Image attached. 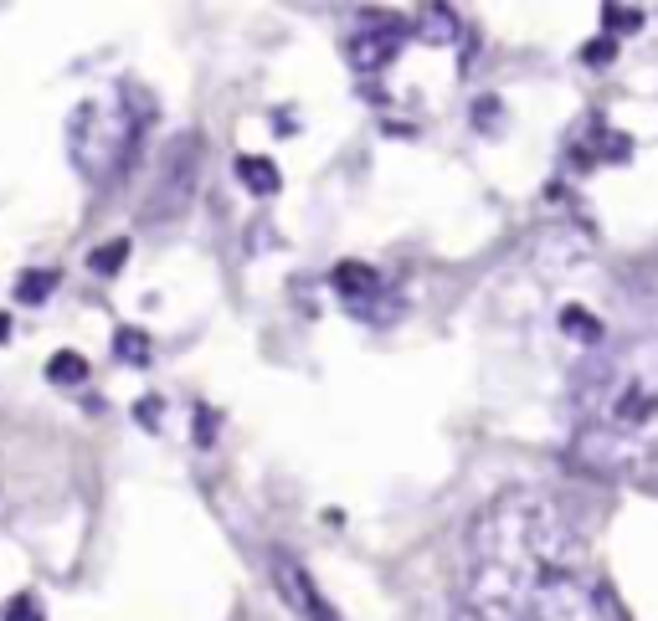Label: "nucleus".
<instances>
[{
  "label": "nucleus",
  "instance_id": "1",
  "mask_svg": "<svg viewBox=\"0 0 658 621\" xmlns=\"http://www.w3.org/2000/svg\"><path fill=\"white\" fill-rule=\"evenodd\" d=\"M458 621H618L587 529L556 493L514 489L473 519Z\"/></svg>",
  "mask_w": 658,
  "mask_h": 621
},
{
  "label": "nucleus",
  "instance_id": "2",
  "mask_svg": "<svg viewBox=\"0 0 658 621\" xmlns=\"http://www.w3.org/2000/svg\"><path fill=\"white\" fill-rule=\"evenodd\" d=\"M139 149V114L129 108L124 93L88 98L82 108H72L68 119V155L94 186H108L129 170V159Z\"/></svg>",
  "mask_w": 658,
  "mask_h": 621
},
{
  "label": "nucleus",
  "instance_id": "3",
  "mask_svg": "<svg viewBox=\"0 0 658 621\" xmlns=\"http://www.w3.org/2000/svg\"><path fill=\"white\" fill-rule=\"evenodd\" d=\"M196 175H202V145L196 134H175L170 149H165V165H160V186L149 196L145 216L149 221H175V216L190 206L196 196Z\"/></svg>",
  "mask_w": 658,
  "mask_h": 621
},
{
  "label": "nucleus",
  "instance_id": "4",
  "mask_svg": "<svg viewBox=\"0 0 658 621\" xmlns=\"http://www.w3.org/2000/svg\"><path fill=\"white\" fill-rule=\"evenodd\" d=\"M273 575H278V591H283V601L298 611L304 621H340V611L324 601V591L310 581V570L298 565V560H288V555H278L273 560Z\"/></svg>",
  "mask_w": 658,
  "mask_h": 621
},
{
  "label": "nucleus",
  "instance_id": "5",
  "mask_svg": "<svg viewBox=\"0 0 658 621\" xmlns=\"http://www.w3.org/2000/svg\"><path fill=\"white\" fill-rule=\"evenodd\" d=\"M396 47H402V27H376L350 41V57H355V67H386Z\"/></svg>",
  "mask_w": 658,
  "mask_h": 621
},
{
  "label": "nucleus",
  "instance_id": "6",
  "mask_svg": "<svg viewBox=\"0 0 658 621\" xmlns=\"http://www.w3.org/2000/svg\"><path fill=\"white\" fill-rule=\"evenodd\" d=\"M237 180H243L253 196H273V190H278V165L263 155H243L237 159Z\"/></svg>",
  "mask_w": 658,
  "mask_h": 621
},
{
  "label": "nucleus",
  "instance_id": "7",
  "mask_svg": "<svg viewBox=\"0 0 658 621\" xmlns=\"http://www.w3.org/2000/svg\"><path fill=\"white\" fill-rule=\"evenodd\" d=\"M335 288L345 293V298H371L376 293V273L365 263H340L335 267Z\"/></svg>",
  "mask_w": 658,
  "mask_h": 621
},
{
  "label": "nucleus",
  "instance_id": "8",
  "mask_svg": "<svg viewBox=\"0 0 658 621\" xmlns=\"http://www.w3.org/2000/svg\"><path fill=\"white\" fill-rule=\"evenodd\" d=\"M52 288H57L52 267H47V273H41V267H31V273H21V278H16V304H41V298H47Z\"/></svg>",
  "mask_w": 658,
  "mask_h": 621
},
{
  "label": "nucleus",
  "instance_id": "9",
  "mask_svg": "<svg viewBox=\"0 0 658 621\" xmlns=\"http://www.w3.org/2000/svg\"><path fill=\"white\" fill-rule=\"evenodd\" d=\"M47 375H52V385H82L88 381V359L72 355V349H62V355H52Z\"/></svg>",
  "mask_w": 658,
  "mask_h": 621
},
{
  "label": "nucleus",
  "instance_id": "10",
  "mask_svg": "<svg viewBox=\"0 0 658 621\" xmlns=\"http://www.w3.org/2000/svg\"><path fill=\"white\" fill-rule=\"evenodd\" d=\"M416 31H422V37L428 41H448L458 31V21H453V11H443V6H438V11H422V21H416Z\"/></svg>",
  "mask_w": 658,
  "mask_h": 621
},
{
  "label": "nucleus",
  "instance_id": "11",
  "mask_svg": "<svg viewBox=\"0 0 658 621\" xmlns=\"http://www.w3.org/2000/svg\"><path fill=\"white\" fill-rule=\"evenodd\" d=\"M114 349H119V359H129V365H149V339L139 329H119Z\"/></svg>",
  "mask_w": 658,
  "mask_h": 621
},
{
  "label": "nucleus",
  "instance_id": "12",
  "mask_svg": "<svg viewBox=\"0 0 658 621\" xmlns=\"http://www.w3.org/2000/svg\"><path fill=\"white\" fill-rule=\"evenodd\" d=\"M602 21H607V31H638L644 27V11H632V6H602Z\"/></svg>",
  "mask_w": 658,
  "mask_h": 621
},
{
  "label": "nucleus",
  "instance_id": "13",
  "mask_svg": "<svg viewBox=\"0 0 658 621\" xmlns=\"http://www.w3.org/2000/svg\"><path fill=\"white\" fill-rule=\"evenodd\" d=\"M124 257H129V241L119 237V241H108V247H98V252H94V267L108 278V273H119V267H124Z\"/></svg>",
  "mask_w": 658,
  "mask_h": 621
},
{
  "label": "nucleus",
  "instance_id": "14",
  "mask_svg": "<svg viewBox=\"0 0 658 621\" xmlns=\"http://www.w3.org/2000/svg\"><path fill=\"white\" fill-rule=\"evenodd\" d=\"M6 621H47V617H41L37 595L21 591V595H11V601H6Z\"/></svg>",
  "mask_w": 658,
  "mask_h": 621
},
{
  "label": "nucleus",
  "instance_id": "15",
  "mask_svg": "<svg viewBox=\"0 0 658 621\" xmlns=\"http://www.w3.org/2000/svg\"><path fill=\"white\" fill-rule=\"evenodd\" d=\"M566 329H571V334H581L587 344H602V324H597V318H587V314H577V308L566 314Z\"/></svg>",
  "mask_w": 658,
  "mask_h": 621
},
{
  "label": "nucleus",
  "instance_id": "16",
  "mask_svg": "<svg viewBox=\"0 0 658 621\" xmlns=\"http://www.w3.org/2000/svg\"><path fill=\"white\" fill-rule=\"evenodd\" d=\"M581 57H587L591 67H607V62H612V57H618V41H612V37H602V41H587V47H581Z\"/></svg>",
  "mask_w": 658,
  "mask_h": 621
},
{
  "label": "nucleus",
  "instance_id": "17",
  "mask_svg": "<svg viewBox=\"0 0 658 621\" xmlns=\"http://www.w3.org/2000/svg\"><path fill=\"white\" fill-rule=\"evenodd\" d=\"M6 339H11V318L0 314V344H6Z\"/></svg>",
  "mask_w": 658,
  "mask_h": 621
}]
</instances>
